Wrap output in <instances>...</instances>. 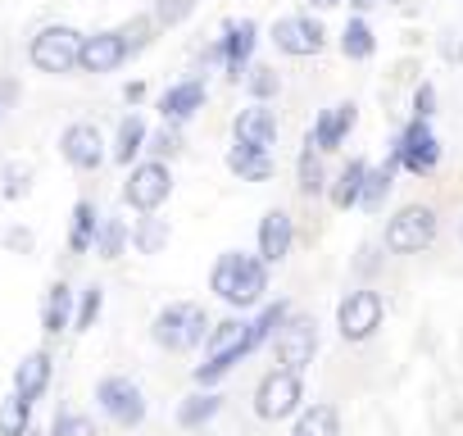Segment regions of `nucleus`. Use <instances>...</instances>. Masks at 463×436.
Segmentation results:
<instances>
[{
	"instance_id": "aec40b11",
	"label": "nucleus",
	"mask_w": 463,
	"mask_h": 436,
	"mask_svg": "<svg viewBox=\"0 0 463 436\" xmlns=\"http://www.w3.org/2000/svg\"><path fill=\"white\" fill-rule=\"evenodd\" d=\"M146 141H150V128H146V118L132 109V114H123V123H118V132H114L109 159L123 164V168H132V164L146 155Z\"/></svg>"
},
{
	"instance_id": "7c9ffc66",
	"label": "nucleus",
	"mask_w": 463,
	"mask_h": 436,
	"mask_svg": "<svg viewBox=\"0 0 463 436\" xmlns=\"http://www.w3.org/2000/svg\"><path fill=\"white\" fill-rule=\"evenodd\" d=\"M395 164L386 159L382 168H368V182H364V195H359V209H368V213H377L382 204H386V195H391V186H395Z\"/></svg>"
},
{
	"instance_id": "5701e85b",
	"label": "nucleus",
	"mask_w": 463,
	"mask_h": 436,
	"mask_svg": "<svg viewBox=\"0 0 463 436\" xmlns=\"http://www.w3.org/2000/svg\"><path fill=\"white\" fill-rule=\"evenodd\" d=\"M364 182H368V159H345V168H341V173H336V182L327 186L332 204H336V209H359Z\"/></svg>"
},
{
	"instance_id": "7ed1b4c3",
	"label": "nucleus",
	"mask_w": 463,
	"mask_h": 436,
	"mask_svg": "<svg viewBox=\"0 0 463 436\" xmlns=\"http://www.w3.org/2000/svg\"><path fill=\"white\" fill-rule=\"evenodd\" d=\"M440 232V218L431 204H404L386 218V232H382V246L391 255H422Z\"/></svg>"
},
{
	"instance_id": "4c0bfd02",
	"label": "nucleus",
	"mask_w": 463,
	"mask_h": 436,
	"mask_svg": "<svg viewBox=\"0 0 463 436\" xmlns=\"http://www.w3.org/2000/svg\"><path fill=\"white\" fill-rule=\"evenodd\" d=\"M51 436H100V431H96V422H91L87 413H78V409H60L55 422H51Z\"/></svg>"
},
{
	"instance_id": "bb28decb",
	"label": "nucleus",
	"mask_w": 463,
	"mask_h": 436,
	"mask_svg": "<svg viewBox=\"0 0 463 436\" xmlns=\"http://www.w3.org/2000/svg\"><path fill=\"white\" fill-rule=\"evenodd\" d=\"M128 246H132V228L123 223V218H114V213H109V218H100V228H96V246H91V251H96V260H118Z\"/></svg>"
},
{
	"instance_id": "393cba45",
	"label": "nucleus",
	"mask_w": 463,
	"mask_h": 436,
	"mask_svg": "<svg viewBox=\"0 0 463 436\" xmlns=\"http://www.w3.org/2000/svg\"><path fill=\"white\" fill-rule=\"evenodd\" d=\"M291 436H341V413H336V404H327V400L305 404V409L296 413Z\"/></svg>"
},
{
	"instance_id": "58836bf2",
	"label": "nucleus",
	"mask_w": 463,
	"mask_h": 436,
	"mask_svg": "<svg viewBox=\"0 0 463 436\" xmlns=\"http://www.w3.org/2000/svg\"><path fill=\"white\" fill-rule=\"evenodd\" d=\"M431 114H436V87L422 82V87L413 91V118H431Z\"/></svg>"
},
{
	"instance_id": "f257e3e1",
	"label": "nucleus",
	"mask_w": 463,
	"mask_h": 436,
	"mask_svg": "<svg viewBox=\"0 0 463 436\" xmlns=\"http://www.w3.org/2000/svg\"><path fill=\"white\" fill-rule=\"evenodd\" d=\"M209 291L232 309H260L269 296V264L246 251H222L209 269Z\"/></svg>"
},
{
	"instance_id": "c03bdc74",
	"label": "nucleus",
	"mask_w": 463,
	"mask_h": 436,
	"mask_svg": "<svg viewBox=\"0 0 463 436\" xmlns=\"http://www.w3.org/2000/svg\"><path fill=\"white\" fill-rule=\"evenodd\" d=\"M350 5H354V10L364 14V10H373V5H377V0H350Z\"/></svg>"
},
{
	"instance_id": "6e6552de",
	"label": "nucleus",
	"mask_w": 463,
	"mask_h": 436,
	"mask_svg": "<svg viewBox=\"0 0 463 436\" xmlns=\"http://www.w3.org/2000/svg\"><path fill=\"white\" fill-rule=\"evenodd\" d=\"M96 404H100V413L114 422V427H141L146 422V391L132 382V377H123V373H109V377H100L96 382Z\"/></svg>"
},
{
	"instance_id": "473e14b6",
	"label": "nucleus",
	"mask_w": 463,
	"mask_h": 436,
	"mask_svg": "<svg viewBox=\"0 0 463 436\" xmlns=\"http://www.w3.org/2000/svg\"><path fill=\"white\" fill-rule=\"evenodd\" d=\"M182 146H186V137H182V128L177 123H164L159 132H150V141H146V159H177L182 155Z\"/></svg>"
},
{
	"instance_id": "a19ab883",
	"label": "nucleus",
	"mask_w": 463,
	"mask_h": 436,
	"mask_svg": "<svg viewBox=\"0 0 463 436\" xmlns=\"http://www.w3.org/2000/svg\"><path fill=\"white\" fill-rule=\"evenodd\" d=\"M5 246H10V251H33V232H19V228H14V232L5 237Z\"/></svg>"
},
{
	"instance_id": "dca6fc26",
	"label": "nucleus",
	"mask_w": 463,
	"mask_h": 436,
	"mask_svg": "<svg viewBox=\"0 0 463 436\" xmlns=\"http://www.w3.org/2000/svg\"><path fill=\"white\" fill-rule=\"evenodd\" d=\"M354 123H359V105H354V100H341V105H332V109H323V114L314 118L309 141H314L323 155H332V150H341V141L350 137Z\"/></svg>"
},
{
	"instance_id": "0eeeda50",
	"label": "nucleus",
	"mask_w": 463,
	"mask_h": 436,
	"mask_svg": "<svg viewBox=\"0 0 463 436\" xmlns=\"http://www.w3.org/2000/svg\"><path fill=\"white\" fill-rule=\"evenodd\" d=\"M168 195H173V168H168L164 159H137V164L128 168L123 204H132L137 213H155Z\"/></svg>"
},
{
	"instance_id": "ddd939ff",
	"label": "nucleus",
	"mask_w": 463,
	"mask_h": 436,
	"mask_svg": "<svg viewBox=\"0 0 463 436\" xmlns=\"http://www.w3.org/2000/svg\"><path fill=\"white\" fill-rule=\"evenodd\" d=\"M255 46H260V24L255 19H232V24H222V37H218V51H222V69H227V78H246L250 73V55H255Z\"/></svg>"
},
{
	"instance_id": "f704fd0d",
	"label": "nucleus",
	"mask_w": 463,
	"mask_h": 436,
	"mask_svg": "<svg viewBox=\"0 0 463 436\" xmlns=\"http://www.w3.org/2000/svg\"><path fill=\"white\" fill-rule=\"evenodd\" d=\"M246 91H250V100L269 105V100L282 91V78H278V69H269V64H255V69L246 73Z\"/></svg>"
},
{
	"instance_id": "e433bc0d",
	"label": "nucleus",
	"mask_w": 463,
	"mask_h": 436,
	"mask_svg": "<svg viewBox=\"0 0 463 436\" xmlns=\"http://www.w3.org/2000/svg\"><path fill=\"white\" fill-rule=\"evenodd\" d=\"M195 5H200V0H155V24L159 28H177V24H186L191 14H195Z\"/></svg>"
},
{
	"instance_id": "412c9836",
	"label": "nucleus",
	"mask_w": 463,
	"mask_h": 436,
	"mask_svg": "<svg viewBox=\"0 0 463 436\" xmlns=\"http://www.w3.org/2000/svg\"><path fill=\"white\" fill-rule=\"evenodd\" d=\"M73 314H78V291L69 282H51V291L42 300V332L60 336L64 327H73Z\"/></svg>"
},
{
	"instance_id": "b1692460",
	"label": "nucleus",
	"mask_w": 463,
	"mask_h": 436,
	"mask_svg": "<svg viewBox=\"0 0 463 436\" xmlns=\"http://www.w3.org/2000/svg\"><path fill=\"white\" fill-rule=\"evenodd\" d=\"M227 168L237 173L241 182H269L273 177V155L269 150H255V146H232L227 150Z\"/></svg>"
},
{
	"instance_id": "f03ea898",
	"label": "nucleus",
	"mask_w": 463,
	"mask_h": 436,
	"mask_svg": "<svg viewBox=\"0 0 463 436\" xmlns=\"http://www.w3.org/2000/svg\"><path fill=\"white\" fill-rule=\"evenodd\" d=\"M209 314H204V305H195V300H173V305H164L159 314H155V323H150V341L159 346V350H168V355H186V350H200L204 341H209Z\"/></svg>"
},
{
	"instance_id": "2eb2a0df",
	"label": "nucleus",
	"mask_w": 463,
	"mask_h": 436,
	"mask_svg": "<svg viewBox=\"0 0 463 436\" xmlns=\"http://www.w3.org/2000/svg\"><path fill=\"white\" fill-rule=\"evenodd\" d=\"M255 242H260V260H264L269 269L282 264V260L291 255V246H296V218H291L287 209H269V213L260 218Z\"/></svg>"
},
{
	"instance_id": "ea45409f",
	"label": "nucleus",
	"mask_w": 463,
	"mask_h": 436,
	"mask_svg": "<svg viewBox=\"0 0 463 436\" xmlns=\"http://www.w3.org/2000/svg\"><path fill=\"white\" fill-rule=\"evenodd\" d=\"M5 182H10V186H5V200H19V195L28 191V168H24V173H19V168H10V177H5Z\"/></svg>"
},
{
	"instance_id": "1a4fd4ad",
	"label": "nucleus",
	"mask_w": 463,
	"mask_h": 436,
	"mask_svg": "<svg viewBox=\"0 0 463 436\" xmlns=\"http://www.w3.org/2000/svg\"><path fill=\"white\" fill-rule=\"evenodd\" d=\"M269 346H273L278 368L305 373V368L314 364V355H318V323H314L309 314H291V318L278 327V336H273Z\"/></svg>"
},
{
	"instance_id": "4be33fe9",
	"label": "nucleus",
	"mask_w": 463,
	"mask_h": 436,
	"mask_svg": "<svg viewBox=\"0 0 463 436\" xmlns=\"http://www.w3.org/2000/svg\"><path fill=\"white\" fill-rule=\"evenodd\" d=\"M218 409H222V395H218L213 386H200V391H191V395L177 404V427L200 431V427H209V422L218 418Z\"/></svg>"
},
{
	"instance_id": "4468645a",
	"label": "nucleus",
	"mask_w": 463,
	"mask_h": 436,
	"mask_svg": "<svg viewBox=\"0 0 463 436\" xmlns=\"http://www.w3.org/2000/svg\"><path fill=\"white\" fill-rule=\"evenodd\" d=\"M132 60V51H128V42L118 37V28H105V33H91V37H82V60H78V69L82 73H114V69H123Z\"/></svg>"
},
{
	"instance_id": "2f4dec72",
	"label": "nucleus",
	"mask_w": 463,
	"mask_h": 436,
	"mask_svg": "<svg viewBox=\"0 0 463 436\" xmlns=\"http://www.w3.org/2000/svg\"><path fill=\"white\" fill-rule=\"evenodd\" d=\"M373 51H377V37H373L368 19L354 14V19L345 24V33H341V55H345V60H368Z\"/></svg>"
},
{
	"instance_id": "72a5a7b5",
	"label": "nucleus",
	"mask_w": 463,
	"mask_h": 436,
	"mask_svg": "<svg viewBox=\"0 0 463 436\" xmlns=\"http://www.w3.org/2000/svg\"><path fill=\"white\" fill-rule=\"evenodd\" d=\"M155 33H159V24H155V14H132L123 28H118V37L128 42V51L132 55H141L150 42H155Z\"/></svg>"
},
{
	"instance_id": "49530a36",
	"label": "nucleus",
	"mask_w": 463,
	"mask_h": 436,
	"mask_svg": "<svg viewBox=\"0 0 463 436\" xmlns=\"http://www.w3.org/2000/svg\"><path fill=\"white\" fill-rule=\"evenodd\" d=\"M458 237H463V228H458Z\"/></svg>"
},
{
	"instance_id": "20e7f679",
	"label": "nucleus",
	"mask_w": 463,
	"mask_h": 436,
	"mask_svg": "<svg viewBox=\"0 0 463 436\" xmlns=\"http://www.w3.org/2000/svg\"><path fill=\"white\" fill-rule=\"evenodd\" d=\"M28 60H33L37 73L64 78V73H73L78 60H82V33L69 28V24H51V28H42V33L28 42Z\"/></svg>"
},
{
	"instance_id": "c85d7f7f",
	"label": "nucleus",
	"mask_w": 463,
	"mask_h": 436,
	"mask_svg": "<svg viewBox=\"0 0 463 436\" xmlns=\"http://www.w3.org/2000/svg\"><path fill=\"white\" fill-rule=\"evenodd\" d=\"M168 246V218H155V213H141L132 223V251L137 255H159Z\"/></svg>"
},
{
	"instance_id": "39448f33",
	"label": "nucleus",
	"mask_w": 463,
	"mask_h": 436,
	"mask_svg": "<svg viewBox=\"0 0 463 436\" xmlns=\"http://www.w3.org/2000/svg\"><path fill=\"white\" fill-rule=\"evenodd\" d=\"M386 159H391L395 168H404V173L427 177V173H436V164H440V137L431 132L427 118H409V123L395 132Z\"/></svg>"
},
{
	"instance_id": "6ab92c4d",
	"label": "nucleus",
	"mask_w": 463,
	"mask_h": 436,
	"mask_svg": "<svg viewBox=\"0 0 463 436\" xmlns=\"http://www.w3.org/2000/svg\"><path fill=\"white\" fill-rule=\"evenodd\" d=\"M51 377H55V359H51V350H28V355L14 364V391H19L24 400H33V404L46 395Z\"/></svg>"
},
{
	"instance_id": "9d476101",
	"label": "nucleus",
	"mask_w": 463,
	"mask_h": 436,
	"mask_svg": "<svg viewBox=\"0 0 463 436\" xmlns=\"http://www.w3.org/2000/svg\"><path fill=\"white\" fill-rule=\"evenodd\" d=\"M300 400H305V382H300V373H291V368H273V373H264L260 386H255V413H260L264 422L291 418V413L300 409Z\"/></svg>"
},
{
	"instance_id": "9b49d317",
	"label": "nucleus",
	"mask_w": 463,
	"mask_h": 436,
	"mask_svg": "<svg viewBox=\"0 0 463 436\" xmlns=\"http://www.w3.org/2000/svg\"><path fill=\"white\" fill-rule=\"evenodd\" d=\"M273 46L282 51V55H291V60H309V55H318L323 46H327V28L314 19V14H287V19H278L273 24Z\"/></svg>"
},
{
	"instance_id": "cd10ccee",
	"label": "nucleus",
	"mask_w": 463,
	"mask_h": 436,
	"mask_svg": "<svg viewBox=\"0 0 463 436\" xmlns=\"http://www.w3.org/2000/svg\"><path fill=\"white\" fill-rule=\"evenodd\" d=\"M296 182H300V195H318L327 191V168H323V150L314 141H305L300 159H296Z\"/></svg>"
},
{
	"instance_id": "c756f323",
	"label": "nucleus",
	"mask_w": 463,
	"mask_h": 436,
	"mask_svg": "<svg viewBox=\"0 0 463 436\" xmlns=\"http://www.w3.org/2000/svg\"><path fill=\"white\" fill-rule=\"evenodd\" d=\"M28 431H33V400L10 391L0 400V436H28Z\"/></svg>"
},
{
	"instance_id": "79ce46f5",
	"label": "nucleus",
	"mask_w": 463,
	"mask_h": 436,
	"mask_svg": "<svg viewBox=\"0 0 463 436\" xmlns=\"http://www.w3.org/2000/svg\"><path fill=\"white\" fill-rule=\"evenodd\" d=\"M123 96H128V100H141V96H146V82H128Z\"/></svg>"
},
{
	"instance_id": "423d86ee",
	"label": "nucleus",
	"mask_w": 463,
	"mask_h": 436,
	"mask_svg": "<svg viewBox=\"0 0 463 436\" xmlns=\"http://www.w3.org/2000/svg\"><path fill=\"white\" fill-rule=\"evenodd\" d=\"M382 318H386V300L373 287L345 291L341 305H336V332H341V341H354V346L368 341V336H377Z\"/></svg>"
},
{
	"instance_id": "f8f14e48",
	"label": "nucleus",
	"mask_w": 463,
	"mask_h": 436,
	"mask_svg": "<svg viewBox=\"0 0 463 436\" xmlns=\"http://www.w3.org/2000/svg\"><path fill=\"white\" fill-rule=\"evenodd\" d=\"M60 155H64V164L69 168H78V173H96L100 164H105V137H100V128L96 123H69L64 132H60Z\"/></svg>"
},
{
	"instance_id": "a211bd4d",
	"label": "nucleus",
	"mask_w": 463,
	"mask_h": 436,
	"mask_svg": "<svg viewBox=\"0 0 463 436\" xmlns=\"http://www.w3.org/2000/svg\"><path fill=\"white\" fill-rule=\"evenodd\" d=\"M204 109V82L200 78H182V82H173L164 96H159V114H164V123H186V118H195Z\"/></svg>"
},
{
	"instance_id": "a18cd8bd",
	"label": "nucleus",
	"mask_w": 463,
	"mask_h": 436,
	"mask_svg": "<svg viewBox=\"0 0 463 436\" xmlns=\"http://www.w3.org/2000/svg\"><path fill=\"white\" fill-rule=\"evenodd\" d=\"M0 118H5V91H0Z\"/></svg>"
},
{
	"instance_id": "c9c22d12",
	"label": "nucleus",
	"mask_w": 463,
	"mask_h": 436,
	"mask_svg": "<svg viewBox=\"0 0 463 436\" xmlns=\"http://www.w3.org/2000/svg\"><path fill=\"white\" fill-rule=\"evenodd\" d=\"M100 309H105V287H87L82 296H78V314H73V332H91L96 327V318H100Z\"/></svg>"
},
{
	"instance_id": "a878e982",
	"label": "nucleus",
	"mask_w": 463,
	"mask_h": 436,
	"mask_svg": "<svg viewBox=\"0 0 463 436\" xmlns=\"http://www.w3.org/2000/svg\"><path fill=\"white\" fill-rule=\"evenodd\" d=\"M96 228H100V213H96V200H78L73 204V223H69V255H87L96 246Z\"/></svg>"
},
{
	"instance_id": "37998d69",
	"label": "nucleus",
	"mask_w": 463,
	"mask_h": 436,
	"mask_svg": "<svg viewBox=\"0 0 463 436\" xmlns=\"http://www.w3.org/2000/svg\"><path fill=\"white\" fill-rule=\"evenodd\" d=\"M314 10H332V5H345V0H309Z\"/></svg>"
},
{
	"instance_id": "f3484780",
	"label": "nucleus",
	"mask_w": 463,
	"mask_h": 436,
	"mask_svg": "<svg viewBox=\"0 0 463 436\" xmlns=\"http://www.w3.org/2000/svg\"><path fill=\"white\" fill-rule=\"evenodd\" d=\"M232 137H237L241 146H255V150H273V141H278V114L269 105L250 100L237 114V123H232Z\"/></svg>"
}]
</instances>
